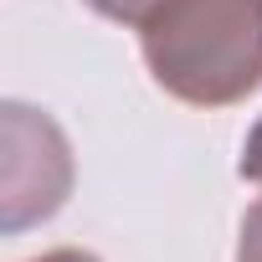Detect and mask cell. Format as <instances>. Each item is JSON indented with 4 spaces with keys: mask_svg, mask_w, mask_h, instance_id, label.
Segmentation results:
<instances>
[{
    "mask_svg": "<svg viewBox=\"0 0 262 262\" xmlns=\"http://www.w3.org/2000/svg\"><path fill=\"white\" fill-rule=\"evenodd\" d=\"M236 175H242L247 185H262V118L252 123V134H247V144H242V160H236Z\"/></svg>",
    "mask_w": 262,
    "mask_h": 262,
    "instance_id": "5b68a950",
    "label": "cell"
},
{
    "mask_svg": "<svg viewBox=\"0 0 262 262\" xmlns=\"http://www.w3.org/2000/svg\"><path fill=\"white\" fill-rule=\"evenodd\" d=\"M139 52L170 98L231 108L262 88V0H160Z\"/></svg>",
    "mask_w": 262,
    "mask_h": 262,
    "instance_id": "6da1fadb",
    "label": "cell"
},
{
    "mask_svg": "<svg viewBox=\"0 0 262 262\" xmlns=\"http://www.w3.org/2000/svg\"><path fill=\"white\" fill-rule=\"evenodd\" d=\"M88 11H98V16H108V21H118V26H144L149 16H155V6L160 0H82Z\"/></svg>",
    "mask_w": 262,
    "mask_h": 262,
    "instance_id": "3957f363",
    "label": "cell"
},
{
    "mask_svg": "<svg viewBox=\"0 0 262 262\" xmlns=\"http://www.w3.org/2000/svg\"><path fill=\"white\" fill-rule=\"evenodd\" d=\"M31 262H103V257H93V252H77V247H57V252H47V257H31Z\"/></svg>",
    "mask_w": 262,
    "mask_h": 262,
    "instance_id": "8992f818",
    "label": "cell"
},
{
    "mask_svg": "<svg viewBox=\"0 0 262 262\" xmlns=\"http://www.w3.org/2000/svg\"><path fill=\"white\" fill-rule=\"evenodd\" d=\"M0 180H6V231H26L36 221H52L67 206L72 190V144L52 113L31 103L0 108Z\"/></svg>",
    "mask_w": 262,
    "mask_h": 262,
    "instance_id": "7a4b0ae2",
    "label": "cell"
},
{
    "mask_svg": "<svg viewBox=\"0 0 262 262\" xmlns=\"http://www.w3.org/2000/svg\"><path fill=\"white\" fill-rule=\"evenodd\" d=\"M236 262H262V195L247 206L242 231H236Z\"/></svg>",
    "mask_w": 262,
    "mask_h": 262,
    "instance_id": "277c9868",
    "label": "cell"
}]
</instances>
